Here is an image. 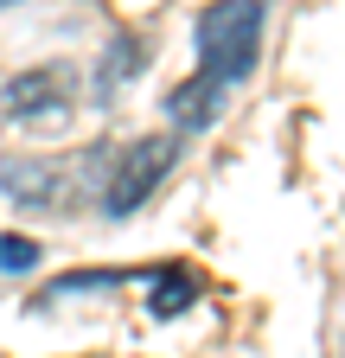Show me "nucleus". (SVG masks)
Returning a JSON list of instances; mask_svg holds the SVG:
<instances>
[{
	"mask_svg": "<svg viewBox=\"0 0 345 358\" xmlns=\"http://www.w3.org/2000/svg\"><path fill=\"white\" fill-rule=\"evenodd\" d=\"M38 250L32 237H0V275H26V268H38Z\"/></svg>",
	"mask_w": 345,
	"mask_h": 358,
	"instance_id": "0eeeda50",
	"label": "nucleus"
},
{
	"mask_svg": "<svg viewBox=\"0 0 345 358\" xmlns=\"http://www.w3.org/2000/svg\"><path fill=\"white\" fill-rule=\"evenodd\" d=\"M77 109V77L64 64H45V71H20L7 90H0V115L13 128H58L71 122Z\"/></svg>",
	"mask_w": 345,
	"mask_h": 358,
	"instance_id": "20e7f679",
	"label": "nucleus"
},
{
	"mask_svg": "<svg viewBox=\"0 0 345 358\" xmlns=\"http://www.w3.org/2000/svg\"><path fill=\"white\" fill-rule=\"evenodd\" d=\"M218 109H224V83H211L205 71L166 96V115H172V128H211V122H218Z\"/></svg>",
	"mask_w": 345,
	"mask_h": 358,
	"instance_id": "39448f33",
	"label": "nucleus"
},
{
	"mask_svg": "<svg viewBox=\"0 0 345 358\" xmlns=\"http://www.w3.org/2000/svg\"><path fill=\"white\" fill-rule=\"evenodd\" d=\"M172 160H179V134H141L135 148H115L109 179H103V211L109 217H135L154 199V186L172 173Z\"/></svg>",
	"mask_w": 345,
	"mask_h": 358,
	"instance_id": "7ed1b4c3",
	"label": "nucleus"
},
{
	"mask_svg": "<svg viewBox=\"0 0 345 358\" xmlns=\"http://www.w3.org/2000/svg\"><path fill=\"white\" fill-rule=\"evenodd\" d=\"M7 7H20V0H0V13H7Z\"/></svg>",
	"mask_w": 345,
	"mask_h": 358,
	"instance_id": "6e6552de",
	"label": "nucleus"
},
{
	"mask_svg": "<svg viewBox=\"0 0 345 358\" xmlns=\"http://www.w3.org/2000/svg\"><path fill=\"white\" fill-rule=\"evenodd\" d=\"M109 160H115V148H90V154H77V160L26 154V160H7V166H0V192H7L13 205H26V211H77L90 186L103 192Z\"/></svg>",
	"mask_w": 345,
	"mask_h": 358,
	"instance_id": "f257e3e1",
	"label": "nucleus"
},
{
	"mask_svg": "<svg viewBox=\"0 0 345 358\" xmlns=\"http://www.w3.org/2000/svg\"><path fill=\"white\" fill-rule=\"evenodd\" d=\"M192 275H186V268H160V275H154V294H147V307L160 313V320H172V313H179V307H192Z\"/></svg>",
	"mask_w": 345,
	"mask_h": 358,
	"instance_id": "423d86ee",
	"label": "nucleus"
},
{
	"mask_svg": "<svg viewBox=\"0 0 345 358\" xmlns=\"http://www.w3.org/2000/svg\"><path fill=\"white\" fill-rule=\"evenodd\" d=\"M263 20H269V0H211L198 13V71L224 90L243 83L263 52Z\"/></svg>",
	"mask_w": 345,
	"mask_h": 358,
	"instance_id": "f03ea898",
	"label": "nucleus"
}]
</instances>
